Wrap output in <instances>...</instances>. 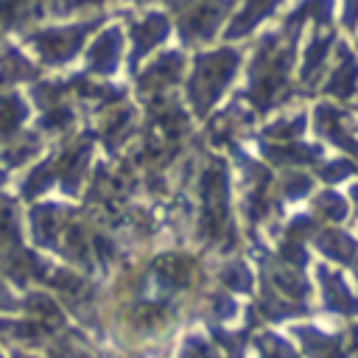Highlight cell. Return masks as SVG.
<instances>
[{"label": "cell", "instance_id": "cell-1", "mask_svg": "<svg viewBox=\"0 0 358 358\" xmlns=\"http://www.w3.org/2000/svg\"><path fill=\"white\" fill-rule=\"evenodd\" d=\"M182 20H179V28H182V36L187 39H207L221 14L227 11V3L221 0H196V3H182Z\"/></svg>", "mask_w": 358, "mask_h": 358}, {"label": "cell", "instance_id": "cell-2", "mask_svg": "<svg viewBox=\"0 0 358 358\" xmlns=\"http://www.w3.org/2000/svg\"><path fill=\"white\" fill-rule=\"evenodd\" d=\"M92 28V25H78V28H50L45 34L36 36V48L42 50V56L53 59V62H62V59H70L76 53V48L81 45V36L84 31Z\"/></svg>", "mask_w": 358, "mask_h": 358}]
</instances>
